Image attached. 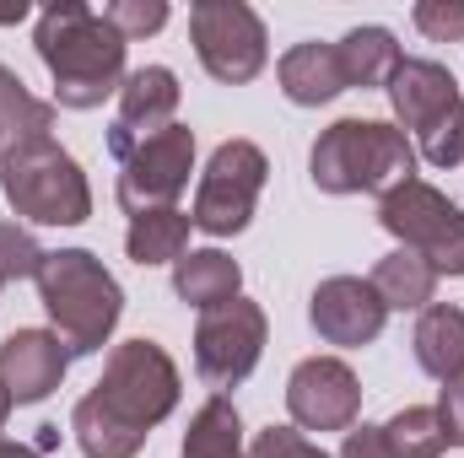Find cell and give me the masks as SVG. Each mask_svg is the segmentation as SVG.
<instances>
[{"label": "cell", "mask_w": 464, "mask_h": 458, "mask_svg": "<svg viewBox=\"0 0 464 458\" xmlns=\"http://www.w3.org/2000/svg\"><path fill=\"white\" fill-rule=\"evenodd\" d=\"M44 248H38V237L27 227H16V222H0V286H11V281H38V270H44Z\"/></svg>", "instance_id": "484cf974"}, {"label": "cell", "mask_w": 464, "mask_h": 458, "mask_svg": "<svg viewBox=\"0 0 464 458\" xmlns=\"http://www.w3.org/2000/svg\"><path fill=\"white\" fill-rule=\"evenodd\" d=\"M265 340H270V319H265L259 302L232 297L222 308H206L200 324H195V372H200V383L217 388V394L237 388L259 367Z\"/></svg>", "instance_id": "9c48e42d"}, {"label": "cell", "mask_w": 464, "mask_h": 458, "mask_svg": "<svg viewBox=\"0 0 464 458\" xmlns=\"http://www.w3.org/2000/svg\"><path fill=\"white\" fill-rule=\"evenodd\" d=\"M0 129L11 146L49 140V129H54V103H38L11 65H0Z\"/></svg>", "instance_id": "cb8c5ba5"}, {"label": "cell", "mask_w": 464, "mask_h": 458, "mask_svg": "<svg viewBox=\"0 0 464 458\" xmlns=\"http://www.w3.org/2000/svg\"><path fill=\"white\" fill-rule=\"evenodd\" d=\"M179 98H184V87H179V76H173L168 65H140V71H130L124 87H119V114H114V124H109V151L124 162L140 140L162 135V129L173 124V114H179Z\"/></svg>", "instance_id": "4fadbf2b"}, {"label": "cell", "mask_w": 464, "mask_h": 458, "mask_svg": "<svg viewBox=\"0 0 464 458\" xmlns=\"http://www.w3.org/2000/svg\"><path fill=\"white\" fill-rule=\"evenodd\" d=\"M335 60H341V76H346V92L351 87H362V92H372V87H389V76L400 71V43H394V33L389 27H351L346 38L335 43Z\"/></svg>", "instance_id": "ffe728a7"}, {"label": "cell", "mask_w": 464, "mask_h": 458, "mask_svg": "<svg viewBox=\"0 0 464 458\" xmlns=\"http://www.w3.org/2000/svg\"><path fill=\"white\" fill-rule=\"evenodd\" d=\"M33 49L54 81V109H98L103 98H119L124 87V38L119 27L82 5V0H54L49 11H38V27H33Z\"/></svg>", "instance_id": "6da1fadb"}, {"label": "cell", "mask_w": 464, "mask_h": 458, "mask_svg": "<svg viewBox=\"0 0 464 458\" xmlns=\"http://www.w3.org/2000/svg\"><path fill=\"white\" fill-rule=\"evenodd\" d=\"M411 345H416V367H421L427 377H438V383L464 377V308L459 302H432V308H421Z\"/></svg>", "instance_id": "e0dca14e"}, {"label": "cell", "mask_w": 464, "mask_h": 458, "mask_svg": "<svg viewBox=\"0 0 464 458\" xmlns=\"http://www.w3.org/2000/svg\"><path fill=\"white\" fill-rule=\"evenodd\" d=\"M103 16L119 27L124 43H135V38H151L168 27V0H114V5H103Z\"/></svg>", "instance_id": "83f0119b"}, {"label": "cell", "mask_w": 464, "mask_h": 458, "mask_svg": "<svg viewBox=\"0 0 464 458\" xmlns=\"http://www.w3.org/2000/svg\"><path fill=\"white\" fill-rule=\"evenodd\" d=\"M189 173H195V129L189 124H168L162 135L140 140L119 162V211L124 216H146V211L179 205V195L189 189Z\"/></svg>", "instance_id": "30bf717a"}, {"label": "cell", "mask_w": 464, "mask_h": 458, "mask_svg": "<svg viewBox=\"0 0 464 458\" xmlns=\"http://www.w3.org/2000/svg\"><path fill=\"white\" fill-rule=\"evenodd\" d=\"M0 189L5 205L33 227H82L92 216V184L54 135L11 146L0 162Z\"/></svg>", "instance_id": "277c9868"}, {"label": "cell", "mask_w": 464, "mask_h": 458, "mask_svg": "<svg viewBox=\"0 0 464 458\" xmlns=\"http://www.w3.org/2000/svg\"><path fill=\"white\" fill-rule=\"evenodd\" d=\"M5 151H11V140H5V129H0V162H5Z\"/></svg>", "instance_id": "d590c367"}, {"label": "cell", "mask_w": 464, "mask_h": 458, "mask_svg": "<svg viewBox=\"0 0 464 458\" xmlns=\"http://www.w3.org/2000/svg\"><path fill=\"white\" fill-rule=\"evenodd\" d=\"M276 81H281L286 103H297V109H324L346 92L335 43H292L276 65Z\"/></svg>", "instance_id": "2e32d148"}, {"label": "cell", "mask_w": 464, "mask_h": 458, "mask_svg": "<svg viewBox=\"0 0 464 458\" xmlns=\"http://www.w3.org/2000/svg\"><path fill=\"white\" fill-rule=\"evenodd\" d=\"M189 211L168 205V211H146V216H130V232H124V253L151 270V264H179L189 253Z\"/></svg>", "instance_id": "44dd1931"}, {"label": "cell", "mask_w": 464, "mask_h": 458, "mask_svg": "<svg viewBox=\"0 0 464 458\" xmlns=\"http://www.w3.org/2000/svg\"><path fill=\"white\" fill-rule=\"evenodd\" d=\"M179 394H184L179 361L157 340L114 345L109 361H103V377L92 383V399L114 421H124L130 432H140V437H151V426H162L179 410Z\"/></svg>", "instance_id": "5b68a950"}, {"label": "cell", "mask_w": 464, "mask_h": 458, "mask_svg": "<svg viewBox=\"0 0 464 458\" xmlns=\"http://www.w3.org/2000/svg\"><path fill=\"white\" fill-rule=\"evenodd\" d=\"M411 16L432 43H464V0H416Z\"/></svg>", "instance_id": "f1b7e54d"}, {"label": "cell", "mask_w": 464, "mask_h": 458, "mask_svg": "<svg viewBox=\"0 0 464 458\" xmlns=\"http://www.w3.org/2000/svg\"><path fill=\"white\" fill-rule=\"evenodd\" d=\"M179 458H248L243 453V421H237V405H232L227 394H211L189 415V432H184Z\"/></svg>", "instance_id": "7402d4cb"}, {"label": "cell", "mask_w": 464, "mask_h": 458, "mask_svg": "<svg viewBox=\"0 0 464 458\" xmlns=\"http://www.w3.org/2000/svg\"><path fill=\"white\" fill-rule=\"evenodd\" d=\"M173 291H179V302L206 313V308H222L232 297H243V270L222 248H189L173 264Z\"/></svg>", "instance_id": "ac0fdd59"}, {"label": "cell", "mask_w": 464, "mask_h": 458, "mask_svg": "<svg viewBox=\"0 0 464 458\" xmlns=\"http://www.w3.org/2000/svg\"><path fill=\"white\" fill-rule=\"evenodd\" d=\"M421 162L432 167H459L464 162V103H454L443 119L421 129Z\"/></svg>", "instance_id": "4316f807"}, {"label": "cell", "mask_w": 464, "mask_h": 458, "mask_svg": "<svg viewBox=\"0 0 464 458\" xmlns=\"http://www.w3.org/2000/svg\"><path fill=\"white\" fill-rule=\"evenodd\" d=\"M286 410L303 432H351L362 410V383L341 356H308L286 377Z\"/></svg>", "instance_id": "8fae6325"}, {"label": "cell", "mask_w": 464, "mask_h": 458, "mask_svg": "<svg viewBox=\"0 0 464 458\" xmlns=\"http://www.w3.org/2000/svg\"><path fill=\"white\" fill-rule=\"evenodd\" d=\"M308 178L324 195H394L416 178V146L389 119H335L308 151Z\"/></svg>", "instance_id": "7a4b0ae2"}, {"label": "cell", "mask_w": 464, "mask_h": 458, "mask_svg": "<svg viewBox=\"0 0 464 458\" xmlns=\"http://www.w3.org/2000/svg\"><path fill=\"white\" fill-rule=\"evenodd\" d=\"M341 458H394L383 426H351L346 443H341Z\"/></svg>", "instance_id": "1f68e13d"}, {"label": "cell", "mask_w": 464, "mask_h": 458, "mask_svg": "<svg viewBox=\"0 0 464 458\" xmlns=\"http://www.w3.org/2000/svg\"><path fill=\"white\" fill-rule=\"evenodd\" d=\"M0 458H44L38 448H27V443H11V437H0Z\"/></svg>", "instance_id": "d6a6232c"}, {"label": "cell", "mask_w": 464, "mask_h": 458, "mask_svg": "<svg viewBox=\"0 0 464 458\" xmlns=\"http://www.w3.org/2000/svg\"><path fill=\"white\" fill-rule=\"evenodd\" d=\"M189 43L211 81L248 87L270 60V33L254 5L243 0H195L189 5Z\"/></svg>", "instance_id": "52a82bcc"}, {"label": "cell", "mask_w": 464, "mask_h": 458, "mask_svg": "<svg viewBox=\"0 0 464 458\" xmlns=\"http://www.w3.org/2000/svg\"><path fill=\"white\" fill-rule=\"evenodd\" d=\"M308 324H314V335L324 345L356 350V345H372L383 335L389 308L372 291V281H362V275H330L308 297Z\"/></svg>", "instance_id": "7c38bea8"}, {"label": "cell", "mask_w": 464, "mask_h": 458, "mask_svg": "<svg viewBox=\"0 0 464 458\" xmlns=\"http://www.w3.org/2000/svg\"><path fill=\"white\" fill-rule=\"evenodd\" d=\"M389 109L400 119V129H427L432 119H443L459 98V81H454V71L449 65H438V60H400V71L389 76Z\"/></svg>", "instance_id": "9a60e30c"}, {"label": "cell", "mask_w": 464, "mask_h": 458, "mask_svg": "<svg viewBox=\"0 0 464 458\" xmlns=\"http://www.w3.org/2000/svg\"><path fill=\"white\" fill-rule=\"evenodd\" d=\"M378 227L400 237V248L421 253L438 275H464V211L427 178H411L394 195H383Z\"/></svg>", "instance_id": "8992f818"}, {"label": "cell", "mask_w": 464, "mask_h": 458, "mask_svg": "<svg viewBox=\"0 0 464 458\" xmlns=\"http://www.w3.org/2000/svg\"><path fill=\"white\" fill-rule=\"evenodd\" d=\"M65 367H71V350L60 345L54 329H16L0 340V383L11 405H44L65 383Z\"/></svg>", "instance_id": "5bb4252c"}, {"label": "cell", "mask_w": 464, "mask_h": 458, "mask_svg": "<svg viewBox=\"0 0 464 458\" xmlns=\"http://www.w3.org/2000/svg\"><path fill=\"white\" fill-rule=\"evenodd\" d=\"M71 437H76V448L87 458H135L146 448V437L130 432L124 421H114L92 394L76 399V410H71Z\"/></svg>", "instance_id": "603a6c76"}, {"label": "cell", "mask_w": 464, "mask_h": 458, "mask_svg": "<svg viewBox=\"0 0 464 458\" xmlns=\"http://www.w3.org/2000/svg\"><path fill=\"white\" fill-rule=\"evenodd\" d=\"M383 437H389L394 458H438L443 448H449L443 421H438L432 405H405V410L383 426Z\"/></svg>", "instance_id": "d4e9b609"}, {"label": "cell", "mask_w": 464, "mask_h": 458, "mask_svg": "<svg viewBox=\"0 0 464 458\" xmlns=\"http://www.w3.org/2000/svg\"><path fill=\"white\" fill-rule=\"evenodd\" d=\"M5 415H11V394H5V383H0V426H5Z\"/></svg>", "instance_id": "e575fe53"}, {"label": "cell", "mask_w": 464, "mask_h": 458, "mask_svg": "<svg viewBox=\"0 0 464 458\" xmlns=\"http://www.w3.org/2000/svg\"><path fill=\"white\" fill-rule=\"evenodd\" d=\"M38 302L54 324L60 345L71 356H92L114 340L119 319H124V291L119 281L103 270L98 253L87 248H60L44 259L38 270Z\"/></svg>", "instance_id": "3957f363"}, {"label": "cell", "mask_w": 464, "mask_h": 458, "mask_svg": "<svg viewBox=\"0 0 464 458\" xmlns=\"http://www.w3.org/2000/svg\"><path fill=\"white\" fill-rule=\"evenodd\" d=\"M367 281H372V291L383 297L389 313H421V308H432V291H438V270L411 248L383 253Z\"/></svg>", "instance_id": "d6986e66"}, {"label": "cell", "mask_w": 464, "mask_h": 458, "mask_svg": "<svg viewBox=\"0 0 464 458\" xmlns=\"http://www.w3.org/2000/svg\"><path fill=\"white\" fill-rule=\"evenodd\" d=\"M27 16V5L22 0H11V5H0V27H11V22H22Z\"/></svg>", "instance_id": "836d02e7"}, {"label": "cell", "mask_w": 464, "mask_h": 458, "mask_svg": "<svg viewBox=\"0 0 464 458\" xmlns=\"http://www.w3.org/2000/svg\"><path fill=\"white\" fill-rule=\"evenodd\" d=\"M248 458H330L319 443H308L297 426H265L259 437H254V448Z\"/></svg>", "instance_id": "f546056e"}, {"label": "cell", "mask_w": 464, "mask_h": 458, "mask_svg": "<svg viewBox=\"0 0 464 458\" xmlns=\"http://www.w3.org/2000/svg\"><path fill=\"white\" fill-rule=\"evenodd\" d=\"M265 178H270V157L254 146V140H222L200 173V189H195V211L189 222L211 237H237V232L254 222V205L265 195Z\"/></svg>", "instance_id": "ba28073f"}, {"label": "cell", "mask_w": 464, "mask_h": 458, "mask_svg": "<svg viewBox=\"0 0 464 458\" xmlns=\"http://www.w3.org/2000/svg\"><path fill=\"white\" fill-rule=\"evenodd\" d=\"M438 421H443V437H449V448H464V377L454 383H443V394H438Z\"/></svg>", "instance_id": "4dcf8cb0"}]
</instances>
